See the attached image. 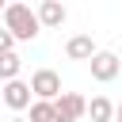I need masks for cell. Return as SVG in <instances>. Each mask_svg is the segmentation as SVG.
<instances>
[{
  "instance_id": "6",
  "label": "cell",
  "mask_w": 122,
  "mask_h": 122,
  "mask_svg": "<svg viewBox=\"0 0 122 122\" xmlns=\"http://www.w3.org/2000/svg\"><path fill=\"white\" fill-rule=\"evenodd\" d=\"M99 50H95V42H92V34H72L69 42H65V57L69 61H92Z\"/></svg>"
},
{
  "instance_id": "1",
  "label": "cell",
  "mask_w": 122,
  "mask_h": 122,
  "mask_svg": "<svg viewBox=\"0 0 122 122\" xmlns=\"http://www.w3.org/2000/svg\"><path fill=\"white\" fill-rule=\"evenodd\" d=\"M4 30H8L15 42H30V38H38V30H42L38 11H34L30 4H8V8H4Z\"/></svg>"
},
{
  "instance_id": "10",
  "label": "cell",
  "mask_w": 122,
  "mask_h": 122,
  "mask_svg": "<svg viewBox=\"0 0 122 122\" xmlns=\"http://www.w3.org/2000/svg\"><path fill=\"white\" fill-rule=\"evenodd\" d=\"M27 122H57V114H53V103H42V99H34L30 103V118Z\"/></svg>"
},
{
  "instance_id": "12",
  "label": "cell",
  "mask_w": 122,
  "mask_h": 122,
  "mask_svg": "<svg viewBox=\"0 0 122 122\" xmlns=\"http://www.w3.org/2000/svg\"><path fill=\"white\" fill-rule=\"evenodd\" d=\"M114 122H122V103H118V107H114Z\"/></svg>"
},
{
  "instance_id": "2",
  "label": "cell",
  "mask_w": 122,
  "mask_h": 122,
  "mask_svg": "<svg viewBox=\"0 0 122 122\" xmlns=\"http://www.w3.org/2000/svg\"><path fill=\"white\" fill-rule=\"evenodd\" d=\"M30 92H34V99L53 103V99H61V76L53 69H34L30 72Z\"/></svg>"
},
{
  "instance_id": "15",
  "label": "cell",
  "mask_w": 122,
  "mask_h": 122,
  "mask_svg": "<svg viewBox=\"0 0 122 122\" xmlns=\"http://www.w3.org/2000/svg\"><path fill=\"white\" fill-rule=\"evenodd\" d=\"M0 103H4V99H0Z\"/></svg>"
},
{
  "instance_id": "11",
  "label": "cell",
  "mask_w": 122,
  "mask_h": 122,
  "mask_svg": "<svg viewBox=\"0 0 122 122\" xmlns=\"http://www.w3.org/2000/svg\"><path fill=\"white\" fill-rule=\"evenodd\" d=\"M11 46H15V38H11L8 30H0V57H4V53H11Z\"/></svg>"
},
{
  "instance_id": "14",
  "label": "cell",
  "mask_w": 122,
  "mask_h": 122,
  "mask_svg": "<svg viewBox=\"0 0 122 122\" xmlns=\"http://www.w3.org/2000/svg\"><path fill=\"white\" fill-rule=\"evenodd\" d=\"M4 8H8V4H4V0H0V15H4Z\"/></svg>"
},
{
  "instance_id": "7",
  "label": "cell",
  "mask_w": 122,
  "mask_h": 122,
  "mask_svg": "<svg viewBox=\"0 0 122 122\" xmlns=\"http://www.w3.org/2000/svg\"><path fill=\"white\" fill-rule=\"evenodd\" d=\"M34 11H38V23H42V27H61V23L69 19L65 4H57V0H42Z\"/></svg>"
},
{
  "instance_id": "5",
  "label": "cell",
  "mask_w": 122,
  "mask_h": 122,
  "mask_svg": "<svg viewBox=\"0 0 122 122\" xmlns=\"http://www.w3.org/2000/svg\"><path fill=\"white\" fill-rule=\"evenodd\" d=\"M0 99H4V107H11V111L19 114V111H27V107L34 103V92H30L27 80H11V84L0 88Z\"/></svg>"
},
{
  "instance_id": "4",
  "label": "cell",
  "mask_w": 122,
  "mask_h": 122,
  "mask_svg": "<svg viewBox=\"0 0 122 122\" xmlns=\"http://www.w3.org/2000/svg\"><path fill=\"white\" fill-rule=\"evenodd\" d=\"M88 65H92V80H99V84H111V80L122 72V61H118V53H111V50H99Z\"/></svg>"
},
{
  "instance_id": "3",
  "label": "cell",
  "mask_w": 122,
  "mask_h": 122,
  "mask_svg": "<svg viewBox=\"0 0 122 122\" xmlns=\"http://www.w3.org/2000/svg\"><path fill=\"white\" fill-rule=\"evenodd\" d=\"M53 114H57V122H80L88 114V99L76 92H61V99H53Z\"/></svg>"
},
{
  "instance_id": "9",
  "label": "cell",
  "mask_w": 122,
  "mask_h": 122,
  "mask_svg": "<svg viewBox=\"0 0 122 122\" xmlns=\"http://www.w3.org/2000/svg\"><path fill=\"white\" fill-rule=\"evenodd\" d=\"M19 69H23V57H19L15 50L0 57V80H4V84H11V80H19Z\"/></svg>"
},
{
  "instance_id": "8",
  "label": "cell",
  "mask_w": 122,
  "mask_h": 122,
  "mask_svg": "<svg viewBox=\"0 0 122 122\" xmlns=\"http://www.w3.org/2000/svg\"><path fill=\"white\" fill-rule=\"evenodd\" d=\"M88 118H92V122H114V103L103 99V95H95V99L88 103Z\"/></svg>"
},
{
  "instance_id": "13",
  "label": "cell",
  "mask_w": 122,
  "mask_h": 122,
  "mask_svg": "<svg viewBox=\"0 0 122 122\" xmlns=\"http://www.w3.org/2000/svg\"><path fill=\"white\" fill-rule=\"evenodd\" d=\"M4 122H27V118H19V114H11V118H4Z\"/></svg>"
}]
</instances>
